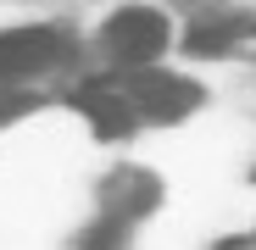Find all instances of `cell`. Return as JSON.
<instances>
[{
    "label": "cell",
    "instance_id": "obj_1",
    "mask_svg": "<svg viewBox=\"0 0 256 250\" xmlns=\"http://www.w3.org/2000/svg\"><path fill=\"white\" fill-rule=\"evenodd\" d=\"M128 95H134V106L156 122H178L200 106V89L190 78H173V72H156V67H134V78L122 83Z\"/></svg>",
    "mask_w": 256,
    "mask_h": 250
},
{
    "label": "cell",
    "instance_id": "obj_5",
    "mask_svg": "<svg viewBox=\"0 0 256 250\" xmlns=\"http://www.w3.org/2000/svg\"><path fill=\"white\" fill-rule=\"evenodd\" d=\"M240 33H245V22H234V17H228V22H200V28L190 33V50H195V56H218V50L234 45Z\"/></svg>",
    "mask_w": 256,
    "mask_h": 250
},
{
    "label": "cell",
    "instance_id": "obj_2",
    "mask_svg": "<svg viewBox=\"0 0 256 250\" xmlns=\"http://www.w3.org/2000/svg\"><path fill=\"white\" fill-rule=\"evenodd\" d=\"M162 45H167V17L150 6H128L106 22V50L128 67H145L150 56H162Z\"/></svg>",
    "mask_w": 256,
    "mask_h": 250
},
{
    "label": "cell",
    "instance_id": "obj_6",
    "mask_svg": "<svg viewBox=\"0 0 256 250\" xmlns=\"http://www.w3.org/2000/svg\"><path fill=\"white\" fill-rule=\"evenodd\" d=\"M39 100L28 95V89H17V83H0V122H17L22 111H34Z\"/></svg>",
    "mask_w": 256,
    "mask_h": 250
},
{
    "label": "cell",
    "instance_id": "obj_4",
    "mask_svg": "<svg viewBox=\"0 0 256 250\" xmlns=\"http://www.w3.org/2000/svg\"><path fill=\"white\" fill-rule=\"evenodd\" d=\"M72 106L90 117V128L100 134V139H128L134 134V95H117L112 83H84V89L72 95Z\"/></svg>",
    "mask_w": 256,
    "mask_h": 250
},
{
    "label": "cell",
    "instance_id": "obj_3",
    "mask_svg": "<svg viewBox=\"0 0 256 250\" xmlns=\"http://www.w3.org/2000/svg\"><path fill=\"white\" fill-rule=\"evenodd\" d=\"M62 61V39L50 28H17L0 33V83H17L28 72H45Z\"/></svg>",
    "mask_w": 256,
    "mask_h": 250
}]
</instances>
